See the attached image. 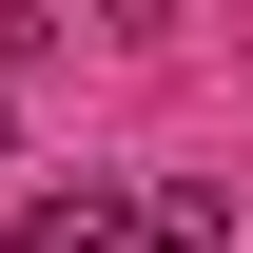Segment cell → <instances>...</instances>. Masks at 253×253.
<instances>
[{
  "label": "cell",
  "instance_id": "cell-1",
  "mask_svg": "<svg viewBox=\"0 0 253 253\" xmlns=\"http://www.w3.org/2000/svg\"><path fill=\"white\" fill-rule=\"evenodd\" d=\"M0 253H136V175H39Z\"/></svg>",
  "mask_w": 253,
  "mask_h": 253
},
{
  "label": "cell",
  "instance_id": "cell-2",
  "mask_svg": "<svg viewBox=\"0 0 253 253\" xmlns=\"http://www.w3.org/2000/svg\"><path fill=\"white\" fill-rule=\"evenodd\" d=\"M136 253H234V214H214V175H136Z\"/></svg>",
  "mask_w": 253,
  "mask_h": 253
},
{
  "label": "cell",
  "instance_id": "cell-3",
  "mask_svg": "<svg viewBox=\"0 0 253 253\" xmlns=\"http://www.w3.org/2000/svg\"><path fill=\"white\" fill-rule=\"evenodd\" d=\"M39 39H59V20H39V0H0V78H39Z\"/></svg>",
  "mask_w": 253,
  "mask_h": 253
},
{
  "label": "cell",
  "instance_id": "cell-4",
  "mask_svg": "<svg viewBox=\"0 0 253 253\" xmlns=\"http://www.w3.org/2000/svg\"><path fill=\"white\" fill-rule=\"evenodd\" d=\"M0 136H20V117H0Z\"/></svg>",
  "mask_w": 253,
  "mask_h": 253
}]
</instances>
